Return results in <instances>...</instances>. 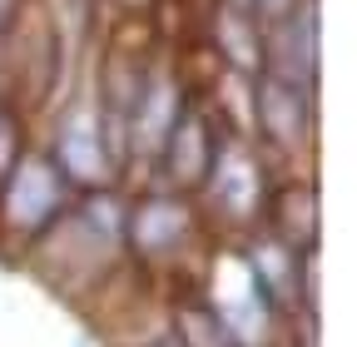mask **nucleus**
<instances>
[{"mask_svg": "<svg viewBox=\"0 0 357 347\" xmlns=\"http://www.w3.org/2000/svg\"><path fill=\"white\" fill-rule=\"evenodd\" d=\"M50 159L60 164L70 189H109V184H119V174L129 164H124V144L109 134L100 95H79V100H70L60 109Z\"/></svg>", "mask_w": 357, "mask_h": 347, "instance_id": "obj_1", "label": "nucleus"}, {"mask_svg": "<svg viewBox=\"0 0 357 347\" xmlns=\"http://www.w3.org/2000/svg\"><path fill=\"white\" fill-rule=\"evenodd\" d=\"M70 203V179L60 174V164L40 149H20V159L10 164V174L0 179V229L15 233L20 243L45 238L50 224Z\"/></svg>", "mask_w": 357, "mask_h": 347, "instance_id": "obj_2", "label": "nucleus"}, {"mask_svg": "<svg viewBox=\"0 0 357 347\" xmlns=\"http://www.w3.org/2000/svg\"><path fill=\"white\" fill-rule=\"evenodd\" d=\"M218 263L223 268H213V278H208V308L218 313L223 332L234 337V347H273V337H278L288 313L253 278V268L243 263V253L218 258Z\"/></svg>", "mask_w": 357, "mask_h": 347, "instance_id": "obj_3", "label": "nucleus"}, {"mask_svg": "<svg viewBox=\"0 0 357 347\" xmlns=\"http://www.w3.org/2000/svg\"><path fill=\"white\" fill-rule=\"evenodd\" d=\"M199 194L208 199V208L218 213L223 224H234V229H258V219L268 213V174H263V159L253 154L248 139L238 134H223L218 139V154L204 174V184Z\"/></svg>", "mask_w": 357, "mask_h": 347, "instance_id": "obj_4", "label": "nucleus"}, {"mask_svg": "<svg viewBox=\"0 0 357 347\" xmlns=\"http://www.w3.org/2000/svg\"><path fill=\"white\" fill-rule=\"evenodd\" d=\"M194 238V203L178 189H149L129 203L124 213V243L144 258V263H164Z\"/></svg>", "mask_w": 357, "mask_h": 347, "instance_id": "obj_5", "label": "nucleus"}, {"mask_svg": "<svg viewBox=\"0 0 357 347\" xmlns=\"http://www.w3.org/2000/svg\"><path fill=\"white\" fill-rule=\"evenodd\" d=\"M318 60H323V25H318V0H303L288 15L263 25V70L288 84H318Z\"/></svg>", "mask_w": 357, "mask_h": 347, "instance_id": "obj_6", "label": "nucleus"}, {"mask_svg": "<svg viewBox=\"0 0 357 347\" xmlns=\"http://www.w3.org/2000/svg\"><path fill=\"white\" fill-rule=\"evenodd\" d=\"M184 109H189L184 84H178L169 70H144L139 90H134V100L124 109V159L139 154L144 164H154L164 139H169V129L178 124Z\"/></svg>", "mask_w": 357, "mask_h": 347, "instance_id": "obj_7", "label": "nucleus"}, {"mask_svg": "<svg viewBox=\"0 0 357 347\" xmlns=\"http://www.w3.org/2000/svg\"><path fill=\"white\" fill-rule=\"evenodd\" d=\"M253 119H258V134L263 144H273L283 154L307 149L312 139V90L307 84H288L273 75H253Z\"/></svg>", "mask_w": 357, "mask_h": 347, "instance_id": "obj_8", "label": "nucleus"}, {"mask_svg": "<svg viewBox=\"0 0 357 347\" xmlns=\"http://www.w3.org/2000/svg\"><path fill=\"white\" fill-rule=\"evenodd\" d=\"M213 154H218V114L208 119L204 109H184V114H178V124L169 129L159 159H154V164H164V179H169L164 189L199 194Z\"/></svg>", "mask_w": 357, "mask_h": 347, "instance_id": "obj_9", "label": "nucleus"}, {"mask_svg": "<svg viewBox=\"0 0 357 347\" xmlns=\"http://www.w3.org/2000/svg\"><path fill=\"white\" fill-rule=\"evenodd\" d=\"M243 263L253 268V278L268 288V298H273L283 313H293L298 302H303V268H307V253L288 248V243L273 238V233H258V238H248V248H243Z\"/></svg>", "mask_w": 357, "mask_h": 347, "instance_id": "obj_10", "label": "nucleus"}, {"mask_svg": "<svg viewBox=\"0 0 357 347\" xmlns=\"http://www.w3.org/2000/svg\"><path fill=\"white\" fill-rule=\"evenodd\" d=\"M213 35H218V55L229 60L234 75L253 79L263 70V20L243 6V0H223V6H218Z\"/></svg>", "mask_w": 357, "mask_h": 347, "instance_id": "obj_11", "label": "nucleus"}, {"mask_svg": "<svg viewBox=\"0 0 357 347\" xmlns=\"http://www.w3.org/2000/svg\"><path fill=\"white\" fill-rule=\"evenodd\" d=\"M169 332L184 347H234V337L223 332L218 313L208 308V298H178L169 313Z\"/></svg>", "mask_w": 357, "mask_h": 347, "instance_id": "obj_12", "label": "nucleus"}, {"mask_svg": "<svg viewBox=\"0 0 357 347\" xmlns=\"http://www.w3.org/2000/svg\"><path fill=\"white\" fill-rule=\"evenodd\" d=\"M20 124H15V114L10 109H0V179H6V174H10V164L20 159Z\"/></svg>", "mask_w": 357, "mask_h": 347, "instance_id": "obj_13", "label": "nucleus"}, {"mask_svg": "<svg viewBox=\"0 0 357 347\" xmlns=\"http://www.w3.org/2000/svg\"><path fill=\"white\" fill-rule=\"evenodd\" d=\"M243 6H248V10H253V15H258V20L268 25V20H278V15H288L293 6H303V0H243Z\"/></svg>", "mask_w": 357, "mask_h": 347, "instance_id": "obj_14", "label": "nucleus"}, {"mask_svg": "<svg viewBox=\"0 0 357 347\" xmlns=\"http://www.w3.org/2000/svg\"><path fill=\"white\" fill-rule=\"evenodd\" d=\"M15 15H20V0H0V35H10Z\"/></svg>", "mask_w": 357, "mask_h": 347, "instance_id": "obj_15", "label": "nucleus"}, {"mask_svg": "<svg viewBox=\"0 0 357 347\" xmlns=\"http://www.w3.org/2000/svg\"><path fill=\"white\" fill-rule=\"evenodd\" d=\"M139 347H184V342H178L174 332H164V337H149V342H139Z\"/></svg>", "mask_w": 357, "mask_h": 347, "instance_id": "obj_16", "label": "nucleus"}]
</instances>
